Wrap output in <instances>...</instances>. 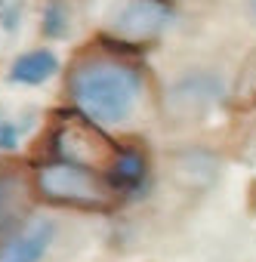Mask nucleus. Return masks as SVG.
Instances as JSON below:
<instances>
[{
    "label": "nucleus",
    "instance_id": "1",
    "mask_svg": "<svg viewBox=\"0 0 256 262\" xmlns=\"http://www.w3.org/2000/svg\"><path fill=\"white\" fill-rule=\"evenodd\" d=\"M145 71L133 59H126L114 43L99 50H83L65 80V93L74 105V114L90 120L99 129L130 123L145 102Z\"/></svg>",
    "mask_w": 256,
    "mask_h": 262
},
{
    "label": "nucleus",
    "instance_id": "2",
    "mask_svg": "<svg viewBox=\"0 0 256 262\" xmlns=\"http://www.w3.org/2000/svg\"><path fill=\"white\" fill-rule=\"evenodd\" d=\"M34 188L44 201L68 210H83V213H111L117 207V198L111 194L105 173L50 158L34 170Z\"/></svg>",
    "mask_w": 256,
    "mask_h": 262
},
{
    "label": "nucleus",
    "instance_id": "3",
    "mask_svg": "<svg viewBox=\"0 0 256 262\" xmlns=\"http://www.w3.org/2000/svg\"><path fill=\"white\" fill-rule=\"evenodd\" d=\"M173 25L170 0H114L108 13V37L120 50H136L158 43Z\"/></svg>",
    "mask_w": 256,
    "mask_h": 262
},
{
    "label": "nucleus",
    "instance_id": "4",
    "mask_svg": "<svg viewBox=\"0 0 256 262\" xmlns=\"http://www.w3.org/2000/svg\"><path fill=\"white\" fill-rule=\"evenodd\" d=\"M105 182L111 194L120 201H139L148 185H152V161L142 148L136 145H117L108 167H105Z\"/></svg>",
    "mask_w": 256,
    "mask_h": 262
},
{
    "label": "nucleus",
    "instance_id": "5",
    "mask_svg": "<svg viewBox=\"0 0 256 262\" xmlns=\"http://www.w3.org/2000/svg\"><path fill=\"white\" fill-rule=\"evenodd\" d=\"M59 225L50 216H31L7 244H0V262H44L56 244Z\"/></svg>",
    "mask_w": 256,
    "mask_h": 262
},
{
    "label": "nucleus",
    "instance_id": "6",
    "mask_svg": "<svg viewBox=\"0 0 256 262\" xmlns=\"http://www.w3.org/2000/svg\"><path fill=\"white\" fill-rule=\"evenodd\" d=\"M31 216L25 182L13 173H0V244H7Z\"/></svg>",
    "mask_w": 256,
    "mask_h": 262
},
{
    "label": "nucleus",
    "instance_id": "7",
    "mask_svg": "<svg viewBox=\"0 0 256 262\" xmlns=\"http://www.w3.org/2000/svg\"><path fill=\"white\" fill-rule=\"evenodd\" d=\"M219 96H222V83H219V77L213 71H188L170 90V99L182 108V114L201 111V108L219 102Z\"/></svg>",
    "mask_w": 256,
    "mask_h": 262
},
{
    "label": "nucleus",
    "instance_id": "8",
    "mask_svg": "<svg viewBox=\"0 0 256 262\" xmlns=\"http://www.w3.org/2000/svg\"><path fill=\"white\" fill-rule=\"evenodd\" d=\"M59 68H62L59 65V56L50 47H34V50H25L22 56L13 59V65H10V83L40 86L50 77H56Z\"/></svg>",
    "mask_w": 256,
    "mask_h": 262
},
{
    "label": "nucleus",
    "instance_id": "9",
    "mask_svg": "<svg viewBox=\"0 0 256 262\" xmlns=\"http://www.w3.org/2000/svg\"><path fill=\"white\" fill-rule=\"evenodd\" d=\"M40 31L50 40H59V37L71 34V4H68V0H44Z\"/></svg>",
    "mask_w": 256,
    "mask_h": 262
},
{
    "label": "nucleus",
    "instance_id": "10",
    "mask_svg": "<svg viewBox=\"0 0 256 262\" xmlns=\"http://www.w3.org/2000/svg\"><path fill=\"white\" fill-rule=\"evenodd\" d=\"M34 114H0V151H16L34 129Z\"/></svg>",
    "mask_w": 256,
    "mask_h": 262
},
{
    "label": "nucleus",
    "instance_id": "11",
    "mask_svg": "<svg viewBox=\"0 0 256 262\" xmlns=\"http://www.w3.org/2000/svg\"><path fill=\"white\" fill-rule=\"evenodd\" d=\"M25 0H0V31L4 34H19V28L25 25Z\"/></svg>",
    "mask_w": 256,
    "mask_h": 262
},
{
    "label": "nucleus",
    "instance_id": "12",
    "mask_svg": "<svg viewBox=\"0 0 256 262\" xmlns=\"http://www.w3.org/2000/svg\"><path fill=\"white\" fill-rule=\"evenodd\" d=\"M250 10H253V16H256V0H250Z\"/></svg>",
    "mask_w": 256,
    "mask_h": 262
}]
</instances>
